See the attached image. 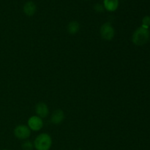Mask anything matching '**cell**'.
I'll return each instance as SVG.
<instances>
[{"label": "cell", "instance_id": "6da1fadb", "mask_svg": "<svg viewBox=\"0 0 150 150\" xmlns=\"http://www.w3.org/2000/svg\"><path fill=\"white\" fill-rule=\"evenodd\" d=\"M150 33L148 29L145 28L139 27L136 29L132 36V41L133 43L138 46H141L146 44L149 40Z\"/></svg>", "mask_w": 150, "mask_h": 150}, {"label": "cell", "instance_id": "7a4b0ae2", "mask_svg": "<svg viewBox=\"0 0 150 150\" xmlns=\"http://www.w3.org/2000/svg\"><path fill=\"white\" fill-rule=\"evenodd\" d=\"M52 145V139L47 133L38 135L34 142V146L37 150H49Z\"/></svg>", "mask_w": 150, "mask_h": 150}, {"label": "cell", "instance_id": "3957f363", "mask_svg": "<svg viewBox=\"0 0 150 150\" xmlns=\"http://www.w3.org/2000/svg\"><path fill=\"white\" fill-rule=\"evenodd\" d=\"M100 32L101 38L105 40H111L115 36L114 28L109 22H106L101 26Z\"/></svg>", "mask_w": 150, "mask_h": 150}, {"label": "cell", "instance_id": "277c9868", "mask_svg": "<svg viewBox=\"0 0 150 150\" xmlns=\"http://www.w3.org/2000/svg\"><path fill=\"white\" fill-rule=\"evenodd\" d=\"M14 135L17 139L25 140L30 136L31 130L25 125H19L14 129Z\"/></svg>", "mask_w": 150, "mask_h": 150}, {"label": "cell", "instance_id": "5b68a950", "mask_svg": "<svg viewBox=\"0 0 150 150\" xmlns=\"http://www.w3.org/2000/svg\"><path fill=\"white\" fill-rule=\"evenodd\" d=\"M28 127L33 131H39L43 127V121L38 116H32L28 120Z\"/></svg>", "mask_w": 150, "mask_h": 150}, {"label": "cell", "instance_id": "8992f818", "mask_svg": "<svg viewBox=\"0 0 150 150\" xmlns=\"http://www.w3.org/2000/svg\"><path fill=\"white\" fill-rule=\"evenodd\" d=\"M35 112L38 117L41 119L45 118L49 114V109L46 104L43 102H40L35 105Z\"/></svg>", "mask_w": 150, "mask_h": 150}, {"label": "cell", "instance_id": "52a82bcc", "mask_svg": "<svg viewBox=\"0 0 150 150\" xmlns=\"http://www.w3.org/2000/svg\"><path fill=\"white\" fill-rule=\"evenodd\" d=\"M64 119V113L62 110L57 109L53 112L51 117V122L54 125H59Z\"/></svg>", "mask_w": 150, "mask_h": 150}, {"label": "cell", "instance_id": "ba28073f", "mask_svg": "<svg viewBox=\"0 0 150 150\" xmlns=\"http://www.w3.org/2000/svg\"><path fill=\"white\" fill-rule=\"evenodd\" d=\"M23 12H24L25 14L28 16H32L35 13H36L37 10V7L36 4L32 1H27L26 4L23 5Z\"/></svg>", "mask_w": 150, "mask_h": 150}, {"label": "cell", "instance_id": "9c48e42d", "mask_svg": "<svg viewBox=\"0 0 150 150\" xmlns=\"http://www.w3.org/2000/svg\"><path fill=\"white\" fill-rule=\"evenodd\" d=\"M103 7L109 12L115 11L119 7V0H103Z\"/></svg>", "mask_w": 150, "mask_h": 150}, {"label": "cell", "instance_id": "30bf717a", "mask_svg": "<svg viewBox=\"0 0 150 150\" xmlns=\"http://www.w3.org/2000/svg\"><path fill=\"white\" fill-rule=\"evenodd\" d=\"M80 29V24L77 21H71L68 23L67 27V32L70 35H76Z\"/></svg>", "mask_w": 150, "mask_h": 150}, {"label": "cell", "instance_id": "8fae6325", "mask_svg": "<svg viewBox=\"0 0 150 150\" xmlns=\"http://www.w3.org/2000/svg\"><path fill=\"white\" fill-rule=\"evenodd\" d=\"M21 147L23 150H32L34 148V144L30 141H26L22 144Z\"/></svg>", "mask_w": 150, "mask_h": 150}, {"label": "cell", "instance_id": "7c38bea8", "mask_svg": "<svg viewBox=\"0 0 150 150\" xmlns=\"http://www.w3.org/2000/svg\"><path fill=\"white\" fill-rule=\"evenodd\" d=\"M142 27L145 28V29H149L150 26V16H145L144 18L142 19Z\"/></svg>", "mask_w": 150, "mask_h": 150}, {"label": "cell", "instance_id": "4fadbf2b", "mask_svg": "<svg viewBox=\"0 0 150 150\" xmlns=\"http://www.w3.org/2000/svg\"><path fill=\"white\" fill-rule=\"evenodd\" d=\"M94 9H95V10L96 12H98V13H102V12H103L104 10V7L103 4H96L95 5V7H94Z\"/></svg>", "mask_w": 150, "mask_h": 150}, {"label": "cell", "instance_id": "5bb4252c", "mask_svg": "<svg viewBox=\"0 0 150 150\" xmlns=\"http://www.w3.org/2000/svg\"><path fill=\"white\" fill-rule=\"evenodd\" d=\"M3 150H7V149H3Z\"/></svg>", "mask_w": 150, "mask_h": 150}]
</instances>
